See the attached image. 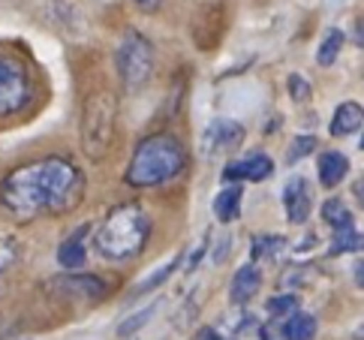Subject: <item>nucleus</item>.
<instances>
[{"label": "nucleus", "mask_w": 364, "mask_h": 340, "mask_svg": "<svg viewBox=\"0 0 364 340\" xmlns=\"http://www.w3.org/2000/svg\"><path fill=\"white\" fill-rule=\"evenodd\" d=\"M259 286H262V274H259V268L256 265H241L235 271V277H232V302L247 304L259 292Z\"/></svg>", "instance_id": "f8f14e48"}, {"label": "nucleus", "mask_w": 364, "mask_h": 340, "mask_svg": "<svg viewBox=\"0 0 364 340\" xmlns=\"http://www.w3.org/2000/svg\"><path fill=\"white\" fill-rule=\"evenodd\" d=\"M314 148H316V139H314V136H298V139L292 142V151H289V163H295L298 156L310 154Z\"/></svg>", "instance_id": "393cba45"}, {"label": "nucleus", "mask_w": 364, "mask_h": 340, "mask_svg": "<svg viewBox=\"0 0 364 340\" xmlns=\"http://www.w3.org/2000/svg\"><path fill=\"white\" fill-rule=\"evenodd\" d=\"M136 4H139L141 9H157V6L163 4V0H136Z\"/></svg>", "instance_id": "bb28decb"}, {"label": "nucleus", "mask_w": 364, "mask_h": 340, "mask_svg": "<svg viewBox=\"0 0 364 340\" xmlns=\"http://www.w3.org/2000/svg\"><path fill=\"white\" fill-rule=\"evenodd\" d=\"M292 310H298V298L295 295H277L268 302V313L271 317H289Z\"/></svg>", "instance_id": "4be33fe9"}, {"label": "nucleus", "mask_w": 364, "mask_h": 340, "mask_svg": "<svg viewBox=\"0 0 364 340\" xmlns=\"http://www.w3.org/2000/svg\"><path fill=\"white\" fill-rule=\"evenodd\" d=\"M202 142H205L208 154L232 151V148H238L244 142V127L238 121H226V117H220V121H211V127L205 129Z\"/></svg>", "instance_id": "6e6552de"}, {"label": "nucleus", "mask_w": 364, "mask_h": 340, "mask_svg": "<svg viewBox=\"0 0 364 340\" xmlns=\"http://www.w3.org/2000/svg\"><path fill=\"white\" fill-rule=\"evenodd\" d=\"M55 286L67 295H79V298H100L106 292V283L100 277H90V274H70V277L55 280Z\"/></svg>", "instance_id": "ddd939ff"}, {"label": "nucleus", "mask_w": 364, "mask_h": 340, "mask_svg": "<svg viewBox=\"0 0 364 340\" xmlns=\"http://www.w3.org/2000/svg\"><path fill=\"white\" fill-rule=\"evenodd\" d=\"M283 238H277V235H262V238H253V256L256 259H268L274 256L277 250H283Z\"/></svg>", "instance_id": "412c9836"}, {"label": "nucleus", "mask_w": 364, "mask_h": 340, "mask_svg": "<svg viewBox=\"0 0 364 340\" xmlns=\"http://www.w3.org/2000/svg\"><path fill=\"white\" fill-rule=\"evenodd\" d=\"M33 100V75L24 58L0 51V117H12Z\"/></svg>", "instance_id": "20e7f679"}, {"label": "nucleus", "mask_w": 364, "mask_h": 340, "mask_svg": "<svg viewBox=\"0 0 364 340\" xmlns=\"http://www.w3.org/2000/svg\"><path fill=\"white\" fill-rule=\"evenodd\" d=\"M241 199H244V190H241L238 184L217 193V199H214V214H217L220 223H235V220L241 217Z\"/></svg>", "instance_id": "4468645a"}, {"label": "nucleus", "mask_w": 364, "mask_h": 340, "mask_svg": "<svg viewBox=\"0 0 364 340\" xmlns=\"http://www.w3.org/2000/svg\"><path fill=\"white\" fill-rule=\"evenodd\" d=\"M316 172H319V184H322L325 190H334V187L346 178L349 160H346L341 151H325V154L319 156V163H316Z\"/></svg>", "instance_id": "9d476101"}, {"label": "nucleus", "mask_w": 364, "mask_h": 340, "mask_svg": "<svg viewBox=\"0 0 364 340\" xmlns=\"http://www.w3.org/2000/svg\"><path fill=\"white\" fill-rule=\"evenodd\" d=\"M202 340H223V337H220L217 331H202Z\"/></svg>", "instance_id": "cd10ccee"}, {"label": "nucleus", "mask_w": 364, "mask_h": 340, "mask_svg": "<svg viewBox=\"0 0 364 340\" xmlns=\"http://www.w3.org/2000/svg\"><path fill=\"white\" fill-rule=\"evenodd\" d=\"M114 63H118L124 87L139 90V87H145L154 75V48L141 33H127L121 39L118 51H114Z\"/></svg>", "instance_id": "39448f33"}, {"label": "nucleus", "mask_w": 364, "mask_h": 340, "mask_svg": "<svg viewBox=\"0 0 364 340\" xmlns=\"http://www.w3.org/2000/svg\"><path fill=\"white\" fill-rule=\"evenodd\" d=\"M151 313H154V307H148V310H141V313H139V317H136V319H129V322H124V325H121V329H118V331H121V334H129V331H136V329H139V325H145V322H148V317H151Z\"/></svg>", "instance_id": "a878e982"}, {"label": "nucleus", "mask_w": 364, "mask_h": 340, "mask_svg": "<svg viewBox=\"0 0 364 340\" xmlns=\"http://www.w3.org/2000/svg\"><path fill=\"white\" fill-rule=\"evenodd\" d=\"M274 172V160L268 154H250L244 160H232L226 166V181H265Z\"/></svg>", "instance_id": "1a4fd4ad"}, {"label": "nucleus", "mask_w": 364, "mask_h": 340, "mask_svg": "<svg viewBox=\"0 0 364 340\" xmlns=\"http://www.w3.org/2000/svg\"><path fill=\"white\" fill-rule=\"evenodd\" d=\"M289 97H292L295 102H307V100H310V85H307L298 73L289 75Z\"/></svg>", "instance_id": "b1692460"}, {"label": "nucleus", "mask_w": 364, "mask_h": 340, "mask_svg": "<svg viewBox=\"0 0 364 340\" xmlns=\"http://www.w3.org/2000/svg\"><path fill=\"white\" fill-rule=\"evenodd\" d=\"M85 235H87V229H75L70 238H63L60 250H58V262H60L63 268H82V265H85V259H87Z\"/></svg>", "instance_id": "2eb2a0df"}, {"label": "nucleus", "mask_w": 364, "mask_h": 340, "mask_svg": "<svg viewBox=\"0 0 364 340\" xmlns=\"http://www.w3.org/2000/svg\"><path fill=\"white\" fill-rule=\"evenodd\" d=\"M85 175L79 166L63 156L28 163L9 172L0 184V205L18 223H31L36 217H58L73 211L82 202Z\"/></svg>", "instance_id": "f257e3e1"}, {"label": "nucleus", "mask_w": 364, "mask_h": 340, "mask_svg": "<svg viewBox=\"0 0 364 340\" xmlns=\"http://www.w3.org/2000/svg\"><path fill=\"white\" fill-rule=\"evenodd\" d=\"M151 235V217L141 205L129 202L121 205L102 220V226L97 232V253L112 262H124L145 250Z\"/></svg>", "instance_id": "f03ea898"}, {"label": "nucleus", "mask_w": 364, "mask_h": 340, "mask_svg": "<svg viewBox=\"0 0 364 340\" xmlns=\"http://www.w3.org/2000/svg\"><path fill=\"white\" fill-rule=\"evenodd\" d=\"M184 163H187V151L175 136H168V133L151 136L136 148L133 160H129L127 184L129 187H160L184 172Z\"/></svg>", "instance_id": "7ed1b4c3"}, {"label": "nucleus", "mask_w": 364, "mask_h": 340, "mask_svg": "<svg viewBox=\"0 0 364 340\" xmlns=\"http://www.w3.org/2000/svg\"><path fill=\"white\" fill-rule=\"evenodd\" d=\"M16 259H18V244L12 238H4V235H0V274L16 262Z\"/></svg>", "instance_id": "5701e85b"}, {"label": "nucleus", "mask_w": 364, "mask_h": 340, "mask_svg": "<svg viewBox=\"0 0 364 340\" xmlns=\"http://www.w3.org/2000/svg\"><path fill=\"white\" fill-rule=\"evenodd\" d=\"M341 48H343V33L341 31H331L328 36L322 39V46H319V55H316L319 67H331V63L341 58Z\"/></svg>", "instance_id": "6ab92c4d"}, {"label": "nucleus", "mask_w": 364, "mask_h": 340, "mask_svg": "<svg viewBox=\"0 0 364 340\" xmlns=\"http://www.w3.org/2000/svg\"><path fill=\"white\" fill-rule=\"evenodd\" d=\"M114 133V106H112V97L109 94H100V97H90L87 106H85V117H82V142H85V151L100 160L106 154L109 142Z\"/></svg>", "instance_id": "423d86ee"}, {"label": "nucleus", "mask_w": 364, "mask_h": 340, "mask_svg": "<svg viewBox=\"0 0 364 340\" xmlns=\"http://www.w3.org/2000/svg\"><path fill=\"white\" fill-rule=\"evenodd\" d=\"M322 220L328 223L331 229H343V226H353V214L341 199H328L322 205Z\"/></svg>", "instance_id": "a211bd4d"}, {"label": "nucleus", "mask_w": 364, "mask_h": 340, "mask_svg": "<svg viewBox=\"0 0 364 340\" xmlns=\"http://www.w3.org/2000/svg\"><path fill=\"white\" fill-rule=\"evenodd\" d=\"M361 124H364V109L358 106V102H341V106H337V112H334V117H331L328 129H331V136L341 139V136L358 133Z\"/></svg>", "instance_id": "9b49d317"}, {"label": "nucleus", "mask_w": 364, "mask_h": 340, "mask_svg": "<svg viewBox=\"0 0 364 340\" xmlns=\"http://www.w3.org/2000/svg\"><path fill=\"white\" fill-rule=\"evenodd\" d=\"M280 331H283L286 340H314L316 337V317L301 313V310H292Z\"/></svg>", "instance_id": "dca6fc26"}, {"label": "nucleus", "mask_w": 364, "mask_h": 340, "mask_svg": "<svg viewBox=\"0 0 364 340\" xmlns=\"http://www.w3.org/2000/svg\"><path fill=\"white\" fill-rule=\"evenodd\" d=\"M175 265H178V256H175V259H168V262H166V265H160L157 271H154V274H151V277H148V280H141V283L136 286V292H148V289H157V286H160L163 280H168V277H172V271H175Z\"/></svg>", "instance_id": "aec40b11"}, {"label": "nucleus", "mask_w": 364, "mask_h": 340, "mask_svg": "<svg viewBox=\"0 0 364 340\" xmlns=\"http://www.w3.org/2000/svg\"><path fill=\"white\" fill-rule=\"evenodd\" d=\"M283 208H286V217H289V223L301 226L310 220V208H314V199H310V184L295 175L289 178V184L283 187Z\"/></svg>", "instance_id": "0eeeda50"}, {"label": "nucleus", "mask_w": 364, "mask_h": 340, "mask_svg": "<svg viewBox=\"0 0 364 340\" xmlns=\"http://www.w3.org/2000/svg\"><path fill=\"white\" fill-rule=\"evenodd\" d=\"M361 250V232L353 226H343V229H334V241H331V256L337 253H358Z\"/></svg>", "instance_id": "f3484780"}]
</instances>
